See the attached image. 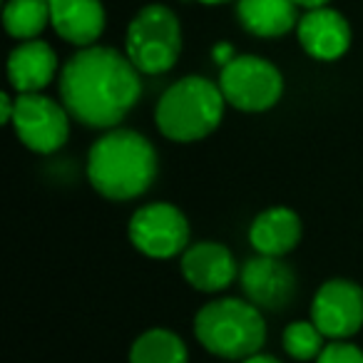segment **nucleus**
<instances>
[{"label":"nucleus","instance_id":"nucleus-1","mask_svg":"<svg viewBox=\"0 0 363 363\" xmlns=\"http://www.w3.org/2000/svg\"><path fill=\"white\" fill-rule=\"evenodd\" d=\"M142 95L140 70L115 48L90 45L65 62L60 100L80 125L90 130L117 127Z\"/></svg>","mask_w":363,"mask_h":363},{"label":"nucleus","instance_id":"nucleus-2","mask_svg":"<svg viewBox=\"0 0 363 363\" xmlns=\"http://www.w3.org/2000/svg\"><path fill=\"white\" fill-rule=\"evenodd\" d=\"M157 150L142 132L127 127L105 130L87 152V182L110 202H132L150 192L157 179Z\"/></svg>","mask_w":363,"mask_h":363},{"label":"nucleus","instance_id":"nucleus-3","mask_svg":"<svg viewBox=\"0 0 363 363\" xmlns=\"http://www.w3.org/2000/svg\"><path fill=\"white\" fill-rule=\"evenodd\" d=\"M194 336L207 353L224 361H244L267 343V321L249 298L222 296L194 313Z\"/></svg>","mask_w":363,"mask_h":363},{"label":"nucleus","instance_id":"nucleus-4","mask_svg":"<svg viewBox=\"0 0 363 363\" xmlns=\"http://www.w3.org/2000/svg\"><path fill=\"white\" fill-rule=\"evenodd\" d=\"M227 100L217 82L187 75L164 90L155 107V125L172 142H199L217 132Z\"/></svg>","mask_w":363,"mask_h":363},{"label":"nucleus","instance_id":"nucleus-5","mask_svg":"<svg viewBox=\"0 0 363 363\" xmlns=\"http://www.w3.org/2000/svg\"><path fill=\"white\" fill-rule=\"evenodd\" d=\"M182 52V28L177 16L164 6H147L127 28L125 55L145 75L172 70Z\"/></svg>","mask_w":363,"mask_h":363},{"label":"nucleus","instance_id":"nucleus-6","mask_svg":"<svg viewBox=\"0 0 363 363\" xmlns=\"http://www.w3.org/2000/svg\"><path fill=\"white\" fill-rule=\"evenodd\" d=\"M130 244L147 259H174L189 247L187 214L172 202H150L135 209L127 222Z\"/></svg>","mask_w":363,"mask_h":363},{"label":"nucleus","instance_id":"nucleus-7","mask_svg":"<svg viewBox=\"0 0 363 363\" xmlns=\"http://www.w3.org/2000/svg\"><path fill=\"white\" fill-rule=\"evenodd\" d=\"M219 87L227 100L239 112H267L281 100L284 75L274 62L257 55H237L222 67Z\"/></svg>","mask_w":363,"mask_h":363},{"label":"nucleus","instance_id":"nucleus-8","mask_svg":"<svg viewBox=\"0 0 363 363\" xmlns=\"http://www.w3.org/2000/svg\"><path fill=\"white\" fill-rule=\"evenodd\" d=\"M72 115L62 102L43 95V92H23L16 97L13 132L35 155H55L70 140Z\"/></svg>","mask_w":363,"mask_h":363},{"label":"nucleus","instance_id":"nucleus-9","mask_svg":"<svg viewBox=\"0 0 363 363\" xmlns=\"http://www.w3.org/2000/svg\"><path fill=\"white\" fill-rule=\"evenodd\" d=\"M311 321L328 341H348L363 328V289L348 279H328L311 298Z\"/></svg>","mask_w":363,"mask_h":363},{"label":"nucleus","instance_id":"nucleus-10","mask_svg":"<svg viewBox=\"0 0 363 363\" xmlns=\"http://www.w3.org/2000/svg\"><path fill=\"white\" fill-rule=\"evenodd\" d=\"M244 298L262 311H284L296 296V274L284 262V257H264L257 254L239 272Z\"/></svg>","mask_w":363,"mask_h":363},{"label":"nucleus","instance_id":"nucleus-11","mask_svg":"<svg viewBox=\"0 0 363 363\" xmlns=\"http://www.w3.org/2000/svg\"><path fill=\"white\" fill-rule=\"evenodd\" d=\"M179 272L194 291L222 294L237 281L242 269L227 244L197 242L179 257Z\"/></svg>","mask_w":363,"mask_h":363},{"label":"nucleus","instance_id":"nucleus-12","mask_svg":"<svg viewBox=\"0 0 363 363\" xmlns=\"http://www.w3.org/2000/svg\"><path fill=\"white\" fill-rule=\"evenodd\" d=\"M298 43L313 60L331 62L346 55L351 45V28L338 11L316 8L298 21Z\"/></svg>","mask_w":363,"mask_h":363},{"label":"nucleus","instance_id":"nucleus-13","mask_svg":"<svg viewBox=\"0 0 363 363\" xmlns=\"http://www.w3.org/2000/svg\"><path fill=\"white\" fill-rule=\"evenodd\" d=\"M303 237V222L291 207H267L249 224V244L264 257H286Z\"/></svg>","mask_w":363,"mask_h":363},{"label":"nucleus","instance_id":"nucleus-14","mask_svg":"<svg viewBox=\"0 0 363 363\" xmlns=\"http://www.w3.org/2000/svg\"><path fill=\"white\" fill-rule=\"evenodd\" d=\"M57 75V55L43 40H23L8 57V80L18 95L43 92Z\"/></svg>","mask_w":363,"mask_h":363},{"label":"nucleus","instance_id":"nucleus-15","mask_svg":"<svg viewBox=\"0 0 363 363\" xmlns=\"http://www.w3.org/2000/svg\"><path fill=\"white\" fill-rule=\"evenodd\" d=\"M50 23L67 43L90 48L105 30V8L100 0H50Z\"/></svg>","mask_w":363,"mask_h":363},{"label":"nucleus","instance_id":"nucleus-16","mask_svg":"<svg viewBox=\"0 0 363 363\" xmlns=\"http://www.w3.org/2000/svg\"><path fill=\"white\" fill-rule=\"evenodd\" d=\"M296 0H239L237 16L257 38L286 35L296 26Z\"/></svg>","mask_w":363,"mask_h":363},{"label":"nucleus","instance_id":"nucleus-17","mask_svg":"<svg viewBox=\"0 0 363 363\" xmlns=\"http://www.w3.org/2000/svg\"><path fill=\"white\" fill-rule=\"evenodd\" d=\"M130 363H189V351L179 333L155 326L132 341Z\"/></svg>","mask_w":363,"mask_h":363},{"label":"nucleus","instance_id":"nucleus-18","mask_svg":"<svg viewBox=\"0 0 363 363\" xmlns=\"http://www.w3.org/2000/svg\"><path fill=\"white\" fill-rule=\"evenodd\" d=\"M50 23V0H8L3 26L18 40H35Z\"/></svg>","mask_w":363,"mask_h":363},{"label":"nucleus","instance_id":"nucleus-19","mask_svg":"<svg viewBox=\"0 0 363 363\" xmlns=\"http://www.w3.org/2000/svg\"><path fill=\"white\" fill-rule=\"evenodd\" d=\"M328 338L318 331V326L311 318H301V321H291L281 333V346L294 361L298 363H311L321 356L326 348Z\"/></svg>","mask_w":363,"mask_h":363},{"label":"nucleus","instance_id":"nucleus-20","mask_svg":"<svg viewBox=\"0 0 363 363\" xmlns=\"http://www.w3.org/2000/svg\"><path fill=\"white\" fill-rule=\"evenodd\" d=\"M316 363H363V348L351 341H328Z\"/></svg>","mask_w":363,"mask_h":363},{"label":"nucleus","instance_id":"nucleus-21","mask_svg":"<svg viewBox=\"0 0 363 363\" xmlns=\"http://www.w3.org/2000/svg\"><path fill=\"white\" fill-rule=\"evenodd\" d=\"M0 112H3V122H6V125H11L13 115H16V97H11L8 92L0 97Z\"/></svg>","mask_w":363,"mask_h":363},{"label":"nucleus","instance_id":"nucleus-22","mask_svg":"<svg viewBox=\"0 0 363 363\" xmlns=\"http://www.w3.org/2000/svg\"><path fill=\"white\" fill-rule=\"evenodd\" d=\"M234 50H232V45H227V43H222V45H217L214 48V60L219 62V65H227V62H232L234 60Z\"/></svg>","mask_w":363,"mask_h":363},{"label":"nucleus","instance_id":"nucleus-23","mask_svg":"<svg viewBox=\"0 0 363 363\" xmlns=\"http://www.w3.org/2000/svg\"><path fill=\"white\" fill-rule=\"evenodd\" d=\"M239 363H284V361H279L277 356H272V353H254V356H249V358H244V361H239Z\"/></svg>","mask_w":363,"mask_h":363},{"label":"nucleus","instance_id":"nucleus-24","mask_svg":"<svg viewBox=\"0 0 363 363\" xmlns=\"http://www.w3.org/2000/svg\"><path fill=\"white\" fill-rule=\"evenodd\" d=\"M298 8H306V11H316V8H326L328 0H296Z\"/></svg>","mask_w":363,"mask_h":363},{"label":"nucleus","instance_id":"nucleus-25","mask_svg":"<svg viewBox=\"0 0 363 363\" xmlns=\"http://www.w3.org/2000/svg\"><path fill=\"white\" fill-rule=\"evenodd\" d=\"M199 3H207V6H217V3H227V0H199Z\"/></svg>","mask_w":363,"mask_h":363}]
</instances>
